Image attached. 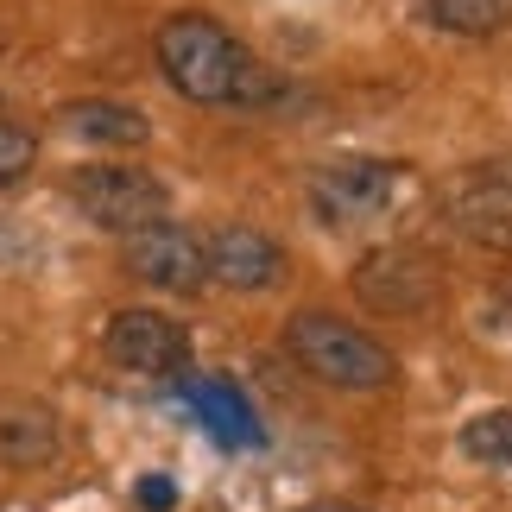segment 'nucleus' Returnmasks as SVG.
Masks as SVG:
<instances>
[{
  "instance_id": "obj_1",
  "label": "nucleus",
  "mask_w": 512,
  "mask_h": 512,
  "mask_svg": "<svg viewBox=\"0 0 512 512\" xmlns=\"http://www.w3.org/2000/svg\"><path fill=\"white\" fill-rule=\"evenodd\" d=\"M152 57H159L165 83L184 95V102H203V108L247 102L253 83H260L253 51L228 26H215L209 13H171L159 26V38H152Z\"/></svg>"
},
{
  "instance_id": "obj_2",
  "label": "nucleus",
  "mask_w": 512,
  "mask_h": 512,
  "mask_svg": "<svg viewBox=\"0 0 512 512\" xmlns=\"http://www.w3.org/2000/svg\"><path fill=\"white\" fill-rule=\"evenodd\" d=\"M285 354L310 380H323L336 392H380V386H392V373H399V361H392L367 329L329 317V310H298V317L285 323Z\"/></svg>"
},
{
  "instance_id": "obj_3",
  "label": "nucleus",
  "mask_w": 512,
  "mask_h": 512,
  "mask_svg": "<svg viewBox=\"0 0 512 512\" xmlns=\"http://www.w3.org/2000/svg\"><path fill=\"white\" fill-rule=\"evenodd\" d=\"M70 203L108 234H140L171 215V184L146 165H83L70 177Z\"/></svg>"
},
{
  "instance_id": "obj_4",
  "label": "nucleus",
  "mask_w": 512,
  "mask_h": 512,
  "mask_svg": "<svg viewBox=\"0 0 512 512\" xmlns=\"http://www.w3.org/2000/svg\"><path fill=\"white\" fill-rule=\"evenodd\" d=\"M102 348L121 373H140V380L190 373V329L165 317V310H114L102 329Z\"/></svg>"
},
{
  "instance_id": "obj_5",
  "label": "nucleus",
  "mask_w": 512,
  "mask_h": 512,
  "mask_svg": "<svg viewBox=\"0 0 512 512\" xmlns=\"http://www.w3.org/2000/svg\"><path fill=\"white\" fill-rule=\"evenodd\" d=\"M392 184H399V165L386 159H329L310 171V209L323 228H354L392 203Z\"/></svg>"
},
{
  "instance_id": "obj_6",
  "label": "nucleus",
  "mask_w": 512,
  "mask_h": 512,
  "mask_svg": "<svg viewBox=\"0 0 512 512\" xmlns=\"http://www.w3.org/2000/svg\"><path fill=\"white\" fill-rule=\"evenodd\" d=\"M437 291H443L437 260H424L418 247H380L354 266V298L380 317H424Z\"/></svg>"
},
{
  "instance_id": "obj_7",
  "label": "nucleus",
  "mask_w": 512,
  "mask_h": 512,
  "mask_svg": "<svg viewBox=\"0 0 512 512\" xmlns=\"http://www.w3.org/2000/svg\"><path fill=\"white\" fill-rule=\"evenodd\" d=\"M127 272L152 291H203L209 266H203V234L190 222H152L140 234H127Z\"/></svg>"
},
{
  "instance_id": "obj_8",
  "label": "nucleus",
  "mask_w": 512,
  "mask_h": 512,
  "mask_svg": "<svg viewBox=\"0 0 512 512\" xmlns=\"http://www.w3.org/2000/svg\"><path fill=\"white\" fill-rule=\"evenodd\" d=\"M203 266L228 291H272L285 279V247L247 222H222L215 234H203Z\"/></svg>"
},
{
  "instance_id": "obj_9",
  "label": "nucleus",
  "mask_w": 512,
  "mask_h": 512,
  "mask_svg": "<svg viewBox=\"0 0 512 512\" xmlns=\"http://www.w3.org/2000/svg\"><path fill=\"white\" fill-rule=\"evenodd\" d=\"M456 222L487 247H512V165H475L449 196Z\"/></svg>"
},
{
  "instance_id": "obj_10",
  "label": "nucleus",
  "mask_w": 512,
  "mask_h": 512,
  "mask_svg": "<svg viewBox=\"0 0 512 512\" xmlns=\"http://www.w3.org/2000/svg\"><path fill=\"white\" fill-rule=\"evenodd\" d=\"M57 127L76 133V140H95V146H146L152 140V121L133 102H108V95H83V102H64L57 108Z\"/></svg>"
},
{
  "instance_id": "obj_11",
  "label": "nucleus",
  "mask_w": 512,
  "mask_h": 512,
  "mask_svg": "<svg viewBox=\"0 0 512 512\" xmlns=\"http://www.w3.org/2000/svg\"><path fill=\"white\" fill-rule=\"evenodd\" d=\"M57 456V411L38 399L0 405V462L7 468H45Z\"/></svg>"
},
{
  "instance_id": "obj_12",
  "label": "nucleus",
  "mask_w": 512,
  "mask_h": 512,
  "mask_svg": "<svg viewBox=\"0 0 512 512\" xmlns=\"http://www.w3.org/2000/svg\"><path fill=\"white\" fill-rule=\"evenodd\" d=\"M430 26L456 32V38H494L512 19V0H424Z\"/></svg>"
},
{
  "instance_id": "obj_13",
  "label": "nucleus",
  "mask_w": 512,
  "mask_h": 512,
  "mask_svg": "<svg viewBox=\"0 0 512 512\" xmlns=\"http://www.w3.org/2000/svg\"><path fill=\"white\" fill-rule=\"evenodd\" d=\"M190 399L215 424V437H222V443H260V424H253V411L241 405V392H234V386L203 380V386H190Z\"/></svg>"
},
{
  "instance_id": "obj_14",
  "label": "nucleus",
  "mask_w": 512,
  "mask_h": 512,
  "mask_svg": "<svg viewBox=\"0 0 512 512\" xmlns=\"http://www.w3.org/2000/svg\"><path fill=\"white\" fill-rule=\"evenodd\" d=\"M462 456L487 462V468H512V405L506 411H481L462 424Z\"/></svg>"
},
{
  "instance_id": "obj_15",
  "label": "nucleus",
  "mask_w": 512,
  "mask_h": 512,
  "mask_svg": "<svg viewBox=\"0 0 512 512\" xmlns=\"http://www.w3.org/2000/svg\"><path fill=\"white\" fill-rule=\"evenodd\" d=\"M38 165V133H26L19 121H0V190L19 184Z\"/></svg>"
},
{
  "instance_id": "obj_16",
  "label": "nucleus",
  "mask_w": 512,
  "mask_h": 512,
  "mask_svg": "<svg viewBox=\"0 0 512 512\" xmlns=\"http://www.w3.org/2000/svg\"><path fill=\"white\" fill-rule=\"evenodd\" d=\"M133 500H140L146 512H171V506H177V487H171V475H140Z\"/></svg>"
},
{
  "instance_id": "obj_17",
  "label": "nucleus",
  "mask_w": 512,
  "mask_h": 512,
  "mask_svg": "<svg viewBox=\"0 0 512 512\" xmlns=\"http://www.w3.org/2000/svg\"><path fill=\"white\" fill-rule=\"evenodd\" d=\"M298 512H361V506H348V500H310V506H298Z\"/></svg>"
}]
</instances>
